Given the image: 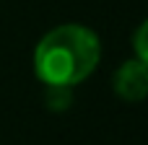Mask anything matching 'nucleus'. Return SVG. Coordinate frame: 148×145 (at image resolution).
<instances>
[{"label": "nucleus", "mask_w": 148, "mask_h": 145, "mask_svg": "<svg viewBox=\"0 0 148 145\" xmlns=\"http://www.w3.org/2000/svg\"><path fill=\"white\" fill-rule=\"evenodd\" d=\"M101 62V42L83 23H60L34 47V73L44 86L75 88Z\"/></svg>", "instance_id": "nucleus-1"}, {"label": "nucleus", "mask_w": 148, "mask_h": 145, "mask_svg": "<svg viewBox=\"0 0 148 145\" xmlns=\"http://www.w3.org/2000/svg\"><path fill=\"white\" fill-rule=\"evenodd\" d=\"M112 88H114L117 99H122L125 104L146 101L148 99V65L138 57L125 60L112 75Z\"/></svg>", "instance_id": "nucleus-2"}, {"label": "nucleus", "mask_w": 148, "mask_h": 145, "mask_svg": "<svg viewBox=\"0 0 148 145\" xmlns=\"http://www.w3.org/2000/svg\"><path fill=\"white\" fill-rule=\"evenodd\" d=\"M73 104V88L65 86H44V106L49 112H65Z\"/></svg>", "instance_id": "nucleus-3"}, {"label": "nucleus", "mask_w": 148, "mask_h": 145, "mask_svg": "<svg viewBox=\"0 0 148 145\" xmlns=\"http://www.w3.org/2000/svg\"><path fill=\"white\" fill-rule=\"evenodd\" d=\"M133 49H135V57L148 65V18L140 21V26L133 34Z\"/></svg>", "instance_id": "nucleus-4"}]
</instances>
